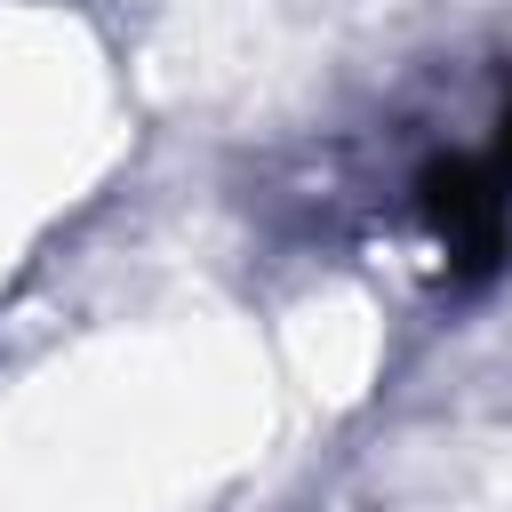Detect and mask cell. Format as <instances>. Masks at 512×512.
<instances>
[{
  "instance_id": "1",
  "label": "cell",
  "mask_w": 512,
  "mask_h": 512,
  "mask_svg": "<svg viewBox=\"0 0 512 512\" xmlns=\"http://www.w3.org/2000/svg\"><path fill=\"white\" fill-rule=\"evenodd\" d=\"M416 216L448 256V288H488L512 264V184L472 152H432L416 168Z\"/></svg>"
},
{
  "instance_id": "2",
  "label": "cell",
  "mask_w": 512,
  "mask_h": 512,
  "mask_svg": "<svg viewBox=\"0 0 512 512\" xmlns=\"http://www.w3.org/2000/svg\"><path fill=\"white\" fill-rule=\"evenodd\" d=\"M488 168L512 184V64H504V96H496V152H488Z\"/></svg>"
}]
</instances>
